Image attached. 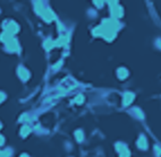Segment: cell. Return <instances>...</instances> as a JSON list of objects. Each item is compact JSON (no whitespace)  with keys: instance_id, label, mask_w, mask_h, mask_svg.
<instances>
[{"instance_id":"ba28073f","label":"cell","mask_w":161,"mask_h":157,"mask_svg":"<svg viewBox=\"0 0 161 157\" xmlns=\"http://www.w3.org/2000/svg\"><path fill=\"white\" fill-rule=\"evenodd\" d=\"M22 157H28V156H26V155H23V156H22Z\"/></svg>"},{"instance_id":"5b68a950","label":"cell","mask_w":161,"mask_h":157,"mask_svg":"<svg viewBox=\"0 0 161 157\" xmlns=\"http://www.w3.org/2000/svg\"><path fill=\"white\" fill-rule=\"evenodd\" d=\"M9 153L8 151H0V157H8Z\"/></svg>"},{"instance_id":"6da1fadb","label":"cell","mask_w":161,"mask_h":157,"mask_svg":"<svg viewBox=\"0 0 161 157\" xmlns=\"http://www.w3.org/2000/svg\"><path fill=\"white\" fill-rule=\"evenodd\" d=\"M7 48H8V50L10 51H17L18 50V44H17L16 41L10 40L9 42H7Z\"/></svg>"},{"instance_id":"277c9868","label":"cell","mask_w":161,"mask_h":157,"mask_svg":"<svg viewBox=\"0 0 161 157\" xmlns=\"http://www.w3.org/2000/svg\"><path fill=\"white\" fill-rule=\"evenodd\" d=\"M28 132H30V128H28V127H24V128L22 129V135H23V136H26Z\"/></svg>"},{"instance_id":"7a4b0ae2","label":"cell","mask_w":161,"mask_h":157,"mask_svg":"<svg viewBox=\"0 0 161 157\" xmlns=\"http://www.w3.org/2000/svg\"><path fill=\"white\" fill-rule=\"evenodd\" d=\"M18 30V27H17V25L16 24H14V23H10L9 25L7 26V28H6V32L5 33H7V34H13V33H16V31Z\"/></svg>"},{"instance_id":"52a82bcc","label":"cell","mask_w":161,"mask_h":157,"mask_svg":"<svg viewBox=\"0 0 161 157\" xmlns=\"http://www.w3.org/2000/svg\"><path fill=\"white\" fill-rule=\"evenodd\" d=\"M4 143V140H2V137H0V145Z\"/></svg>"},{"instance_id":"8992f818","label":"cell","mask_w":161,"mask_h":157,"mask_svg":"<svg viewBox=\"0 0 161 157\" xmlns=\"http://www.w3.org/2000/svg\"><path fill=\"white\" fill-rule=\"evenodd\" d=\"M4 98H5V95L1 94V93H0V102H1V101L4 100Z\"/></svg>"},{"instance_id":"3957f363","label":"cell","mask_w":161,"mask_h":157,"mask_svg":"<svg viewBox=\"0 0 161 157\" xmlns=\"http://www.w3.org/2000/svg\"><path fill=\"white\" fill-rule=\"evenodd\" d=\"M18 72H20V77H22L23 79H27V78H28V72H27V71H26L24 68H20Z\"/></svg>"}]
</instances>
